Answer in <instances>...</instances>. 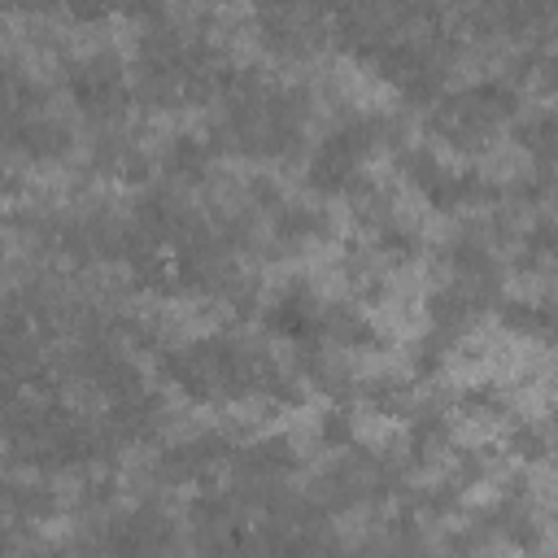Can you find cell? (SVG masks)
<instances>
[{
  "mask_svg": "<svg viewBox=\"0 0 558 558\" xmlns=\"http://www.w3.org/2000/svg\"><path fill=\"white\" fill-rule=\"evenodd\" d=\"M514 113H519V92L493 78L440 96L427 113V131L453 153H484L501 135V126L514 122Z\"/></svg>",
  "mask_w": 558,
  "mask_h": 558,
  "instance_id": "1",
  "label": "cell"
},
{
  "mask_svg": "<svg viewBox=\"0 0 558 558\" xmlns=\"http://www.w3.org/2000/svg\"><path fill=\"white\" fill-rule=\"evenodd\" d=\"M379 144H384V122L379 118H366V113L340 118L314 144L310 166H305V183L318 196H349L362 183V166L371 161V153Z\"/></svg>",
  "mask_w": 558,
  "mask_h": 558,
  "instance_id": "2",
  "label": "cell"
},
{
  "mask_svg": "<svg viewBox=\"0 0 558 558\" xmlns=\"http://www.w3.org/2000/svg\"><path fill=\"white\" fill-rule=\"evenodd\" d=\"M65 92L92 126H118L131 105V74L118 52L92 48L65 61Z\"/></svg>",
  "mask_w": 558,
  "mask_h": 558,
  "instance_id": "3",
  "label": "cell"
},
{
  "mask_svg": "<svg viewBox=\"0 0 558 558\" xmlns=\"http://www.w3.org/2000/svg\"><path fill=\"white\" fill-rule=\"evenodd\" d=\"M0 148L22 157V161L52 166V161L70 157L74 131L48 105H26V109H4L0 105Z\"/></svg>",
  "mask_w": 558,
  "mask_h": 558,
  "instance_id": "4",
  "label": "cell"
},
{
  "mask_svg": "<svg viewBox=\"0 0 558 558\" xmlns=\"http://www.w3.org/2000/svg\"><path fill=\"white\" fill-rule=\"evenodd\" d=\"M227 462H231V445H227V436H218V432H201V436L174 440L166 453H157L153 475H157L161 484L183 488V484H205V480H209L218 466H227Z\"/></svg>",
  "mask_w": 558,
  "mask_h": 558,
  "instance_id": "5",
  "label": "cell"
},
{
  "mask_svg": "<svg viewBox=\"0 0 558 558\" xmlns=\"http://www.w3.org/2000/svg\"><path fill=\"white\" fill-rule=\"evenodd\" d=\"M262 323H266L270 336L288 340V344L323 340V301H318L305 283H288V288H279V292L266 301Z\"/></svg>",
  "mask_w": 558,
  "mask_h": 558,
  "instance_id": "6",
  "label": "cell"
},
{
  "mask_svg": "<svg viewBox=\"0 0 558 558\" xmlns=\"http://www.w3.org/2000/svg\"><path fill=\"white\" fill-rule=\"evenodd\" d=\"M331 231V218L327 209H314L305 201H279L270 209V240L283 248V253H296L314 240H323Z\"/></svg>",
  "mask_w": 558,
  "mask_h": 558,
  "instance_id": "7",
  "label": "cell"
},
{
  "mask_svg": "<svg viewBox=\"0 0 558 558\" xmlns=\"http://www.w3.org/2000/svg\"><path fill=\"white\" fill-rule=\"evenodd\" d=\"M214 157H218V144H214V140H201V135H170V144L161 148L157 166H161V174H166L174 187H187V183H205V179H209Z\"/></svg>",
  "mask_w": 558,
  "mask_h": 558,
  "instance_id": "8",
  "label": "cell"
},
{
  "mask_svg": "<svg viewBox=\"0 0 558 558\" xmlns=\"http://www.w3.org/2000/svg\"><path fill=\"white\" fill-rule=\"evenodd\" d=\"M510 449H514L523 462H541V458L549 453V440H545V432H541V427L523 423V427H514V432H510Z\"/></svg>",
  "mask_w": 558,
  "mask_h": 558,
  "instance_id": "9",
  "label": "cell"
},
{
  "mask_svg": "<svg viewBox=\"0 0 558 558\" xmlns=\"http://www.w3.org/2000/svg\"><path fill=\"white\" fill-rule=\"evenodd\" d=\"M61 13H65L70 22L96 26V22H105L109 13H118V4H113V0H61Z\"/></svg>",
  "mask_w": 558,
  "mask_h": 558,
  "instance_id": "10",
  "label": "cell"
},
{
  "mask_svg": "<svg viewBox=\"0 0 558 558\" xmlns=\"http://www.w3.org/2000/svg\"><path fill=\"white\" fill-rule=\"evenodd\" d=\"M9 192H13V174L0 166V196H9Z\"/></svg>",
  "mask_w": 558,
  "mask_h": 558,
  "instance_id": "11",
  "label": "cell"
},
{
  "mask_svg": "<svg viewBox=\"0 0 558 558\" xmlns=\"http://www.w3.org/2000/svg\"><path fill=\"white\" fill-rule=\"evenodd\" d=\"M0 31H4V0H0Z\"/></svg>",
  "mask_w": 558,
  "mask_h": 558,
  "instance_id": "12",
  "label": "cell"
},
{
  "mask_svg": "<svg viewBox=\"0 0 558 558\" xmlns=\"http://www.w3.org/2000/svg\"><path fill=\"white\" fill-rule=\"evenodd\" d=\"M0 262H4V240H0Z\"/></svg>",
  "mask_w": 558,
  "mask_h": 558,
  "instance_id": "13",
  "label": "cell"
}]
</instances>
